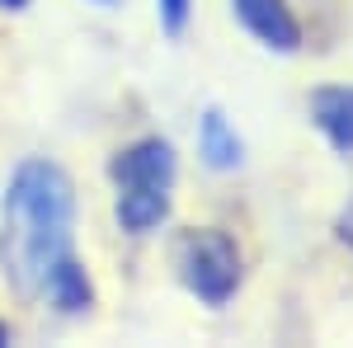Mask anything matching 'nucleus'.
Returning <instances> with one entry per match:
<instances>
[{
    "mask_svg": "<svg viewBox=\"0 0 353 348\" xmlns=\"http://www.w3.org/2000/svg\"><path fill=\"white\" fill-rule=\"evenodd\" d=\"M334 231H339V240L353 249V193H349V203H344V212H339V221H334Z\"/></svg>",
    "mask_w": 353,
    "mask_h": 348,
    "instance_id": "6e6552de",
    "label": "nucleus"
},
{
    "mask_svg": "<svg viewBox=\"0 0 353 348\" xmlns=\"http://www.w3.org/2000/svg\"><path fill=\"white\" fill-rule=\"evenodd\" d=\"M85 5H99V10H118L123 0H85Z\"/></svg>",
    "mask_w": 353,
    "mask_h": 348,
    "instance_id": "9d476101",
    "label": "nucleus"
},
{
    "mask_svg": "<svg viewBox=\"0 0 353 348\" xmlns=\"http://www.w3.org/2000/svg\"><path fill=\"white\" fill-rule=\"evenodd\" d=\"M33 0H0V14H24Z\"/></svg>",
    "mask_w": 353,
    "mask_h": 348,
    "instance_id": "1a4fd4ad",
    "label": "nucleus"
},
{
    "mask_svg": "<svg viewBox=\"0 0 353 348\" xmlns=\"http://www.w3.org/2000/svg\"><path fill=\"white\" fill-rule=\"evenodd\" d=\"M10 339H14V329H10V325H0V344H10Z\"/></svg>",
    "mask_w": 353,
    "mask_h": 348,
    "instance_id": "9b49d317",
    "label": "nucleus"
},
{
    "mask_svg": "<svg viewBox=\"0 0 353 348\" xmlns=\"http://www.w3.org/2000/svg\"><path fill=\"white\" fill-rule=\"evenodd\" d=\"M156 24L170 43H179L193 24V0H156Z\"/></svg>",
    "mask_w": 353,
    "mask_h": 348,
    "instance_id": "0eeeda50",
    "label": "nucleus"
},
{
    "mask_svg": "<svg viewBox=\"0 0 353 348\" xmlns=\"http://www.w3.org/2000/svg\"><path fill=\"white\" fill-rule=\"evenodd\" d=\"M231 19L245 28L250 43H259L273 57H297L306 43L301 14L292 10V0H226Z\"/></svg>",
    "mask_w": 353,
    "mask_h": 348,
    "instance_id": "20e7f679",
    "label": "nucleus"
},
{
    "mask_svg": "<svg viewBox=\"0 0 353 348\" xmlns=\"http://www.w3.org/2000/svg\"><path fill=\"white\" fill-rule=\"evenodd\" d=\"M66 259H76V184L57 161L28 156L0 193V273L19 301L43 306Z\"/></svg>",
    "mask_w": 353,
    "mask_h": 348,
    "instance_id": "f257e3e1",
    "label": "nucleus"
},
{
    "mask_svg": "<svg viewBox=\"0 0 353 348\" xmlns=\"http://www.w3.org/2000/svg\"><path fill=\"white\" fill-rule=\"evenodd\" d=\"M306 113L334 156H353V85H316Z\"/></svg>",
    "mask_w": 353,
    "mask_h": 348,
    "instance_id": "39448f33",
    "label": "nucleus"
},
{
    "mask_svg": "<svg viewBox=\"0 0 353 348\" xmlns=\"http://www.w3.org/2000/svg\"><path fill=\"white\" fill-rule=\"evenodd\" d=\"M198 161L212 174H236L245 165V136L236 132L221 104H208L198 113Z\"/></svg>",
    "mask_w": 353,
    "mask_h": 348,
    "instance_id": "423d86ee",
    "label": "nucleus"
},
{
    "mask_svg": "<svg viewBox=\"0 0 353 348\" xmlns=\"http://www.w3.org/2000/svg\"><path fill=\"white\" fill-rule=\"evenodd\" d=\"M174 273L193 301H203L208 311H221L236 301L245 283L241 245L221 226H193L174 240Z\"/></svg>",
    "mask_w": 353,
    "mask_h": 348,
    "instance_id": "7ed1b4c3",
    "label": "nucleus"
},
{
    "mask_svg": "<svg viewBox=\"0 0 353 348\" xmlns=\"http://www.w3.org/2000/svg\"><path fill=\"white\" fill-rule=\"evenodd\" d=\"M174 179H179V151L161 132L137 136L109 161L113 184V221L123 236L146 240L156 236L174 212Z\"/></svg>",
    "mask_w": 353,
    "mask_h": 348,
    "instance_id": "f03ea898",
    "label": "nucleus"
}]
</instances>
